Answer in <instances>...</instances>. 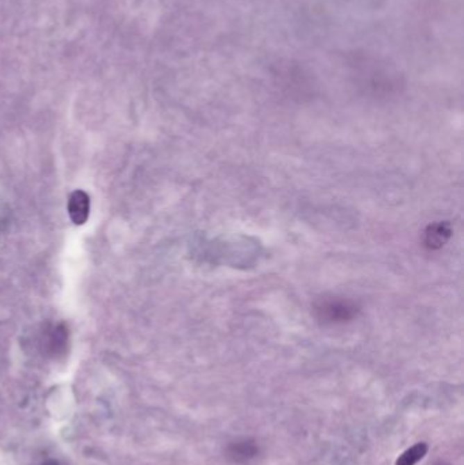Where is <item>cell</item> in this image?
Segmentation results:
<instances>
[{
    "label": "cell",
    "instance_id": "6da1fadb",
    "mask_svg": "<svg viewBox=\"0 0 464 465\" xmlns=\"http://www.w3.org/2000/svg\"><path fill=\"white\" fill-rule=\"evenodd\" d=\"M317 319L326 324H342L357 314V306L347 299L330 298L320 301L316 307Z\"/></svg>",
    "mask_w": 464,
    "mask_h": 465
},
{
    "label": "cell",
    "instance_id": "7a4b0ae2",
    "mask_svg": "<svg viewBox=\"0 0 464 465\" xmlns=\"http://www.w3.org/2000/svg\"><path fill=\"white\" fill-rule=\"evenodd\" d=\"M259 455V446L256 441L251 438L237 439L231 442L226 448L228 459L235 464H247Z\"/></svg>",
    "mask_w": 464,
    "mask_h": 465
},
{
    "label": "cell",
    "instance_id": "3957f363",
    "mask_svg": "<svg viewBox=\"0 0 464 465\" xmlns=\"http://www.w3.org/2000/svg\"><path fill=\"white\" fill-rule=\"evenodd\" d=\"M68 214L75 225L86 223L90 214V198L83 191H75L68 200Z\"/></svg>",
    "mask_w": 464,
    "mask_h": 465
},
{
    "label": "cell",
    "instance_id": "277c9868",
    "mask_svg": "<svg viewBox=\"0 0 464 465\" xmlns=\"http://www.w3.org/2000/svg\"><path fill=\"white\" fill-rule=\"evenodd\" d=\"M67 341H68V332L66 327L62 324L53 327L47 337L48 351L53 355L63 354L66 351Z\"/></svg>",
    "mask_w": 464,
    "mask_h": 465
},
{
    "label": "cell",
    "instance_id": "5b68a950",
    "mask_svg": "<svg viewBox=\"0 0 464 465\" xmlns=\"http://www.w3.org/2000/svg\"><path fill=\"white\" fill-rule=\"evenodd\" d=\"M449 237H451V229L447 223H436L431 226L425 234V244L431 249H437L441 248L448 241Z\"/></svg>",
    "mask_w": 464,
    "mask_h": 465
},
{
    "label": "cell",
    "instance_id": "8992f818",
    "mask_svg": "<svg viewBox=\"0 0 464 465\" xmlns=\"http://www.w3.org/2000/svg\"><path fill=\"white\" fill-rule=\"evenodd\" d=\"M429 446L425 442H418L410 449L404 450L397 460L395 465H417L428 453Z\"/></svg>",
    "mask_w": 464,
    "mask_h": 465
},
{
    "label": "cell",
    "instance_id": "52a82bcc",
    "mask_svg": "<svg viewBox=\"0 0 464 465\" xmlns=\"http://www.w3.org/2000/svg\"><path fill=\"white\" fill-rule=\"evenodd\" d=\"M42 465H59L56 462H48V463H45V464Z\"/></svg>",
    "mask_w": 464,
    "mask_h": 465
},
{
    "label": "cell",
    "instance_id": "ba28073f",
    "mask_svg": "<svg viewBox=\"0 0 464 465\" xmlns=\"http://www.w3.org/2000/svg\"><path fill=\"white\" fill-rule=\"evenodd\" d=\"M434 465H448V464H444V463H437V464Z\"/></svg>",
    "mask_w": 464,
    "mask_h": 465
}]
</instances>
